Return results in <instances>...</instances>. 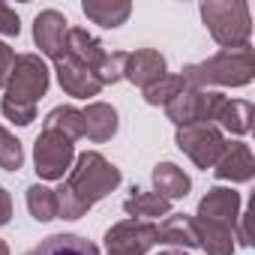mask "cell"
Here are the masks:
<instances>
[{"mask_svg": "<svg viewBox=\"0 0 255 255\" xmlns=\"http://www.w3.org/2000/svg\"><path fill=\"white\" fill-rule=\"evenodd\" d=\"M213 174L219 180H231V183L252 180V174H255V156H252L249 144H243V141H225V150L216 159Z\"/></svg>", "mask_w": 255, "mask_h": 255, "instance_id": "30bf717a", "label": "cell"}, {"mask_svg": "<svg viewBox=\"0 0 255 255\" xmlns=\"http://www.w3.org/2000/svg\"><path fill=\"white\" fill-rule=\"evenodd\" d=\"M183 90H186V81L180 75H162L159 81H153L150 87H144V102L147 105H168Z\"/></svg>", "mask_w": 255, "mask_h": 255, "instance_id": "d4e9b609", "label": "cell"}, {"mask_svg": "<svg viewBox=\"0 0 255 255\" xmlns=\"http://www.w3.org/2000/svg\"><path fill=\"white\" fill-rule=\"evenodd\" d=\"M84 15L99 27H120L132 12V3L126 0H84Z\"/></svg>", "mask_w": 255, "mask_h": 255, "instance_id": "7402d4cb", "label": "cell"}, {"mask_svg": "<svg viewBox=\"0 0 255 255\" xmlns=\"http://www.w3.org/2000/svg\"><path fill=\"white\" fill-rule=\"evenodd\" d=\"M54 72H57V81H60L63 93H69V96L87 99V96H96V93L102 90V84L96 81L93 69L81 66V63L72 60V57H60V60L54 63Z\"/></svg>", "mask_w": 255, "mask_h": 255, "instance_id": "7c38bea8", "label": "cell"}, {"mask_svg": "<svg viewBox=\"0 0 255 255\" xmlns=\"http://www.w3.org/2000/svg\"><path fill=\"white\" fill-rule=\"evenodd\" d=\"M165 72V57L156 48H138L126 54V66H123V78L132 81L138 87H150L153 81H159Z\"/></svg>", "mask_w": 255, "mask_h": 255, "instance_id": "8fae6325", "label": "cell"}, {"mask_svg": "<svg viewBox=\"0 0 255 255\" xmlns=\"http://www.w3.org/2000/svg\"><path fill=\"white\" fill-rule=\"evenodd\" d=\"M201 18L210 30V36L222 45V48H243L249 45V33H252V15L249 6L234 0V3H201Z\"/></svg>", "mask_w": 255, "mask_h": 255, "instance_id": "277c9868", "label": "cell"}, {"mask_svg": "<svg viewBox=\"0 0 255 255\" xmlns=\"http://www.w3.org/2000/svg\"><path fill=\"white\" fill-rule=\"evenodd\" d=\"M252 114H255L252 102H246V99H222V105L216 111V123L231 135H246L252 129Z\"/></svg>", "mask_w": 255, "mask_h": 255, "instance_id": "ffe728a7", "label": "cell"}, {"mask_svg": "<svg viewBox=\"0 0 255 255\" xmlns=\"http://www.w3.org/2000/svg\"><path fill=\"white\" fill-rule=\"evenodd\" d=\"M255 75V51L249 45L243 48H222L219 54L192 63L180 72V78L186 81V87H198L207 90V84H219V87H243L249 84Z\"/></svg>", "mask_w": 255, "mask_h": 255, "instance_id": "3957f363", "label": "cell"}, {"mask_svg": "<svg viewBox=\"0 0 255 255\" xmlns=\"http://www.w3.org/2000/svg\"><path fill=\"white\" fill-rule=\"evenodd\" d=\"M156 243H165L168 249H195L198 246V234H195L192 216H186V213H168L156 225Z\"/></svg>", "mask_w": 255, "mask_h": 255, "instance_id": "5bb4252c", "label": "cell"}, {"mask_svg": "<svg viewBox=\"0 0 255 255\" xmlns=\"http://www.w3.org/2000/svg\"><path fill=\"white\" fill-rule=\"evenodd\" d=\"M75 162V141L57 129H42L33 144V165L42 180H63Z\"/></svg>", "mask_w": 255, "mask_h": 255, "instance_id": "5b68a950", "label": "cell"}, {"mask_svg": "<svg viewBox=\"0 0 255 255\" xmlns=\"http://www.w3.org/2000/svg\"><path fill=\"white\" fill-rule=\"evenodd\" d=\"M123 210L132 219H156V216H168L171 213V201L162 198L159 192H147V189H132V195L123 201Z\"/></svg>", "mask_w": 255, "mask_h": 255, "instance_id": "44dd1931", "label": "cell"}, {"mask_svg": "<svg viewBox=\"0 0 255 255\" xmlns=\"http://www.w3.org/2000/svg\"><path fill=\"white\" fill-rule=\"evenodd\" d=\"M0 33L3 36H18L21 33V21H18V12L6 3H0Z\"/></svg>", "mask_w": 255, "mask_h": 255, "instance_id": "83f0119b", "label": "cell"}, {"mask_svg": "<svg viewBox=\"0 0 255 255\" xmlns=\"http://www.w3.org/2000/svg\"><path fill=\"white\" fill-rule=\"evenodd\" d=\"M177 147L198 165V168H213L216 159L225 150V135L216 123H192V126H177Z\"/></svg>", "mask_w": 255, "mask_h": 255, "instance_id": "8992f818", "label": "cell"}, {"mask_svg": "<svg viewBox=\"0 0 255 255\" xmlns=\"http://www.w3.org/2000/svg\"><path fill=\"white\" fill-rule=\"evenodd\" d=\"M126 54L129 51H108L102 57V63L96 66V81L105 87V84H114L123 78V66H126Z\"/></svg>", "mask_w": 255, "mask_h": 255, "instance_id": "4316f807", "label": "cell"}, {"mask_svg": "<svg viewBox=\"0 0 255 255\" xmlns=\"http://www.w3.org/2000/svg\"><path fill=\"white\" fill-rule=\"evenodd\" d=\"M120 186V168L111 165L102 153L87 150L75 159L69 168L63 186L57 189V216L63 219H78L84 216L96 201L111 195Z\"/></svg>", "mask_w": 255, "mask_h": 255, "instance_id": "6da1fadb", "label": "cell"}, {"mask_svg": "<svg viewBox=\"0 0 255 255\" xmlns=\"http://www.w3.org/2000/svg\"><path fill=\"white\" fill-rule=\"evenodd\" d=\"M189 174L183 168H177L174 162H159L153 168V192H159L162 198L174 201V198H186L189 195Z\"/></svg>", "mask_w": 255, "mask_h": 255, "instance_id": "ac0fdd59", "label": "cell"}, {"mask_svg": "<svg viewBox=\"0 0 255 255\" xmlns=\"http://www.w3.org/2000/svg\"><path fill=\"white\" fill-rule=\"evenodd\" d=\"M198 216H201V219L225 222L228 228H237V222H240V192L225 189V186H213V189L201 198Z\"/></svg>", "mask_w": 255, "mask_h": 255, "instance_id": "4fadbf2b", "label": "cell"}, {"mask_svg": "<svg viewBox=\"0 0 255 255\" xmlns=\"http://www.w3.org/2000/svg\"><path fill=\"white\" fill-rule=\"evenodd\" d=\"M105 54H108V51L102 48V42H99L93 33H87L84 27H69V33H66V54H63V57L78 60L81 66L93 69V75H96V66L102 63Z\"/></svg>", "mask_w": 255, "mask_h": 255, "instance_id": "2e32d148", "label": "cell"}, {"mask_svg": "<svg viewBox=\"0 0 255 255\" xmlns=\"http://www.w3.org/2000/svg\"><path fill=\"white\" fill-rule=\"evenodd\" d=\"M45 129H57V132H63L69 141H75V138H84V117H81V111L72 108V105H57V108L48 111V117H45Z\"/></svg>", "mask_w": 255, "mask_h": 255, "instance_id": "603a6c76", "label": "cell"}, {"mask_svg": "<svg viewBox=\"0 0 255 255\" xmlns=\"http://www.w3.org/2000/svg\"><path fill=\"white\" fill-rule=\"evenodd\" d=\"M12 63H15V51H12L6 42H0V90H3V87H6V81H9Z\"/></svg>", "mask_w": 255, "mask_h": 255, "instance_id": "f1b7e54d", "label": "cell"}, {"mask_svg": "<svg viewBox=\"0 0 255 255\" xmlns=\"http://www.w3.org/2000/svg\"><path fill=\"white\" fill-rule=\"evenodd\" d=\"M222 93L216 90H198V87H186L177 99H171L165 105L168 120H174L177 126H192V123H213L216 111L222 105Z\"/></svg>", "mask_w": 255, "mask_h": 255, "instance_id": "52a82bcc", "label": "cell"}, {"mask_svg": "<svg viewBox=\"0 0 255 255\" xmlns=\"http://www.w3.org/2000/svg\"><path fill=\"white\" fill-rule=\"evenodd\" d=\"M81 117H84V135H87L90 141L102 144V141H111V138L117 135L120 120H117V111H114L108 102H90V105L81 111Z\"/></svg>", "mask_w": 255, "mask_h": 255, "instance_id": "9a60e30c", "label": "cell"}, {"mask_svg": "<svg viewBox=\"0 0 255 255\" xmlns=\"http://www.w3.org/2000/svg\"><path fill=\"white\" fill-rule=\"evenodd\" d=\"M108 255H147L156 246V225L147 219H123L105 231Z\"/></svg>", "mask_w": 255, "mask_h": 255, "instance_id": "ba28073f", "label": "cell"}, {"mask_svg": "<svg viewBox=\"0 0 255 255\" xmlns=\"http://www.w3.org/2000/svg\"><path fill=\"white\" fill-rule=\"evenodd\" d=\"M195 234H198V246L207 255H231L234 252V228H228L225 222L216 219H201L195 216Z\"/></svg>", "mask_w": 255, "mask_h": 255, "instance_id": "e0dca14e", "label": "cell"}, {"mask_svg": "<svg viewBox=\"0 0 255 255\" xmlns=\"http://www.w3.org/2000/svg\"><path fill=\"white\" fill-rule=\"evenodd\" d=\"M12 219V198H9V192L0 186V225H6Z\"/></svg>", "mask_w": 255, "mask_h": 255, "instance_id": "f546056e", "label": "cell"}, {"mask_svg": "<svg viewBox=\"0 0 255 255\" xmlns=\"http://www.w3.org/2000/svg\"><path fill=\"white\" fill-rule=\"evenodd\" d=\"M66 33H69V21L57 9H42L33 21V39H36L39 51L45 57H51L54 63L66 54Z\"/></svg>", "mask_w": 255, "mask_h": 255, "instance_id": "9c48e42d", "label": "cell"}, {"mask_svg": "<svg viewBox=\"0 0 255 255\" xmlns=\"http://www.w3.org/2000/svg\"><path fill=\"white\" fill-rule=\"evenodd\" d=\"M24 255H99V249H96V243H90L87 237H78V234H51Z\"/></svg>", "mask_w": 255, "mask_h": 255, "instance_id": "d6986e66", "label": "cell"}, {"mask_svg": "<svg viewBox=\"0 0 255 255\" xmlns=\"http://www.w3.org/2000/svg\"><path fill=\"white\" fill-rule=\"evenodd\" d=\"M21 165H24L21 141L6 129V126H0V168H6V171H18Z\"/></svg>", "mask_w": 255, "mask_h": 255, "instance_id": "484cf974", "label": "cell"}, {"mask_svg": "<svg viewBox=\"0 0 255 255\" xmlns=\"http://www.w3.org/2000/svg\"><path fill=\"white\" fill-rule=\"evenodd\" d=\"M27 210L36 222H51L57 219V192L42 186V183H33L27 186Z\"/></svg>", "mask_w": 255, "mask_h": 255, "instance_id": "cb8c5ba5", "label": "cell"}, {"mask_svg": "<svg viewBox=\"0 0 255 255\" xmlns=\"http://www.w3.org/2000/svg\"><path fill=\"white\" fill-rule=\"evenodd\" d=\"M153 255H189L186 249H159V252H153Z\"/></svg>", "mask_w": 255, "mask_h": 255, "instance_id": "4dcf8cb0", "label": "cell"}, {"mask_svg": "<svg viewBox=\"0 0 255 255\" xmlns=\"http://www.w3.org/2000/svg\"><path fill=\"white\" fill-rule=\"evenodd\" d=\"M0 255H9V246H6V240H0Z\"/></svg>", "mask_w": 255, "mask_h": 255, "instance_id": "1f68e13d", "label": "cell"}, {"mask_svg": "<svg viewBox=\"0 0 255 255\" xmlns=\"http://www.w3.org/2000/svg\"><path fill=\"white\" fill-rule=\"evenodd\" d=\"M48 90V66L39 54H15L9 81H6V96L0 102V111L6 120L27 126L36 120V102Z\"/></svg>", "mask_w": 255, "mask_h": 255, "instance_id": "7a4b0ae2", "label": "cell"}]
</instances>
